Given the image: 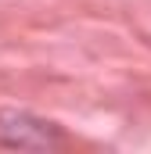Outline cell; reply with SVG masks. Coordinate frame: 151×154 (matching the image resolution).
I'll return each mask as SVG.
<instances>
[{
    "label": "cell",
    "mask_w": 151,
    "mask_h": 154,
    "mask_svg": "<svg viewBox=\"0 0 151 154\" xmlns=\"http://www.w3.org/2000/svg\"><path fill=\"white\" fill-rule=\"evenodd\" d=\"M0 143L14 151H50L61 143V129L29 111L0 108Z\"/></svg>",
    "instance_id": "1"
}]
</instances>
